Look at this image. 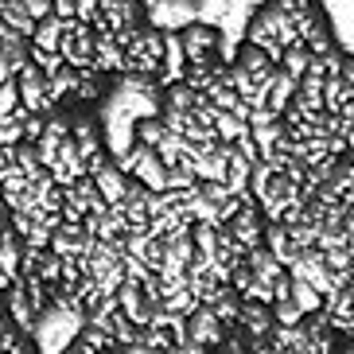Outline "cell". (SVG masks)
I'll list each match as a JSON object with an SVG mask.
<instances>
[{
    "mask_svg": "<svg viewBox=\"0 0 354 354\" xmlns=\"http://www.w3.org/2000/svg\"><path fill=\"white\" fill-rule=\"evenodd\" d=\"M133 24H145V4L140 0H102L97 4L94 32H125Z\"/></svg>",
    "mask_w": 354,
    "mask_h": 354,
    "instance_id": "cell-4",
    "label": "cell"
},
{
    "mask_svg": "<svg viewBox=\"0 0 354 354\" xmlns=\"http://www.w3.org/2000/svg\"><path fill=\"white\" fill-rule=\"evenodd\" d=\"M97 4H102V0H74V20H82V24H90V28H94Z\"/></svg>",
    "mask_w": 354,
    "mask_h": 354,
    "instance_id": "cell-10",
    "label": "cell"
},
{
    "mask_svg": "<svg viewBox=\"0 0 354 354\" xmlns=\"http://www.w3.org/2000/svg\"><path fill=\"white\" fill-rule=\"evenodd\" d=\"M63 32H66V20H59V16L35 24L32 47H39V51H59V39H63Z\"/></svg>",
    "mask_w": 354,
    "mask_h": 354,
    "instance_id": "cell-6",
    "label": "cell"
},
{
    "mask_svg": "<svg viewBox=\"0 0 354 354\" xmlns=\"http://www.w3.org/2000/svg\"><path fill=\"white\" fill-rule=\"evenodd\" d=\"M16 86H20V105L24 113H55L59 105L51 102V94H47V78L39 74V66L28 59V63L16 66Z\"/></svg>",
    "mask_w": 354,
    "mask_h": 354,
    "instance_id": "cell-2",
    "label": "cell"
},
{
    "mask_svg": "<svg viewBox=\"0 0 354 354\" xmlns=\"http://www.w3.org/2000/svg\"><path fill=\"white\" fill-rule=\"evenodd\" d=\"M140 4H148V0H140Z\"/></svg>",
    "mask_w": 354,
    "mask_h": 354,
    "instance_id": "cell-11",
    "label": "cell"
},
{
    "mask_svg": "<svg viewBox=\"0 0 354 354\" xmlns=\"http://www.w3.org/2000/svg\"><path fill=\"white\" fill-rule=\"evenodd\" d=\"M28 59L39 66L43 78H51V74L66 71V63H63V55H59V51H39V47H28Z\"/></svg>",
    "mask_w": 354,
    "mask_h": 354,
    "instance_id": "cell-8",
    "label": "cell"
},
{
    "mask_svg": "<svg viewBox=\"0 0 354 354\" xmlns=\"http://www.w3.org/2000/svg\"><path fill=\"white\" fill-rule=\"evenodd\" d=\"M24 8H28V16H32L35 24H43V20H51V16H55L51 0H24Z\"/></svg>",
    "mask_w": 354,
    "mask_h": 354,
    "instance_id": "cell-9",
    "label": "cell"
},
{
    "mask_svg": "<svg viewBox=\"0 0 354 354\" xmlns=\"http://www.w3.org/2000/svg\"><path fill=\"white\" fill-rule=\"evenodd\" d=\"M74 90H78V71H59L47 78V94H51L55 105H63V102H74Z\"/></svg>",
    "mask_w": 354,
    "mask_h": 354,
    "instance_id": "cell-7",
    "label": "cell"
},
{
    "mask_svg": "<svg viewBox=\"0 0 354 354\" xmlns=\"http://www.w3.org/2000/svg\"><path fill=\"white\" fill-rule=\"evenodd\" d=\"M59 55L71 71H90L94 63V28L82 20H66V32L59 39Z\"/></svg>",
    "mask_w": 354,
    "mask_h": 354,
    "instance_id": "cell-3",
    "label": "cell"
},
{
    "mask_svg": "<svg viewBox=\"0 0 354 354\" xmlns=\"http://www.w3.org/2000/svg\"><path fill=\"white\" fill-rule=\"evenodd\" d=\"M0 20L8 24L20 39H32V35H35V20L28 16L24 0H4V4H0Z\"/></svg>",
    "mask_w": 354,
    "mask_h": 354,
    "instance_id": "cell-5",
    "label": "cell"
},
{
    "mask_svg": "<svg viewBox=\"0 0 354 354\" xmlns=\"http://www.w3.org/2000/svg\"><path fill=\"white\" fill-rule=\"evenodd\" d=\"M179 43H183V55H187V66H210L218 63V43H222V28L210 20H191L183 32H179Z\"/></svg>",
    "mask_w": 354,
    "mask_h": 354,
    "instance_id": "cell-1",
    "label": "cell"
}]
</instances>
